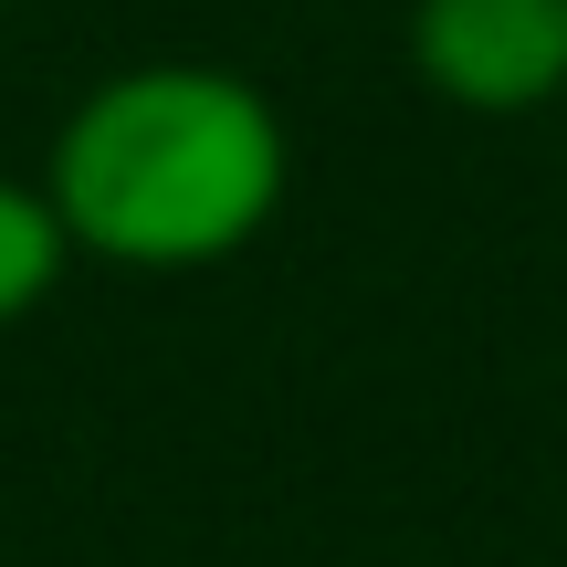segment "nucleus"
I'll list each match as a JSON object with an SVG mask.
<instances>
[{
	"mask_svg": "<svg viewBox=\"0 0 567 567\" xmlns=\"http://www.w3.org/2000/svg\"><path fill=\"white\" fill-rule=\"evenodd\" d=\"M295 189V126L231 63H116L53 126L42 200L74 264L210 274L264 243Z\"/></svg>",
	"mask_w": 567,
	"mask_h": 567,
	"instance_id": "1",
	"label": "nucleus"
},
{
	"mask_svg": "<svg viewBox=\"0 0 567 567\" xmlns=\"http://www.w3.org/2000/svg\"><path fill=\"white\" fill-rule=\"evenodd\" d=\"M400 42L452 116H536L567 95V0H410Z\"/></svg>",
	"mask_w": 567,
	"mask_h": 567,
	"instance_id": "2",
	"label": "nucleus"
},
{
	"mask_svg": "<svg viewBox=\"0 0 567 567\" xmlns=\"http://www.w3.org/2000/svg\"><path fill=\"white\" fill-rule=\"evenodd\" d=\"M63 274H74V243H63V221H53V200H42V179L0 168V337H11L32 305H53Z\"/></svg>",
	"mask_w": 567,
	"mask_h": 567,
	"instance_id": "3",
	"label": "nucleus"
}]
</instances>
